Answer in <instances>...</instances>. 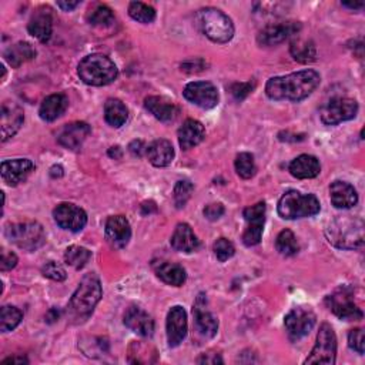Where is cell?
Listing matches in <instances>:
<instances>
[{"label":"cell","mask_w":365,"mask_h":365,"mask_svg":"<svg viewBox=\"0 0 365 365\" xmlns=\"http://www.w3.org/2000/svg\"><path fill=\"white\" fill-rule=\"evenodd\" d=\"M23 320V314L13 306H5L0 311V330L2 332L13 331Z\"/></svg>","instance_id":"cell-36"},{"label":"cell","mask_w":365,"mask_h":365,"mask_svg":"<svg viewBox=\"0 0 365 365\" xmlns=\"http://www.w3.org/2000/svg\"><path fill=\"white\" fill-rule=\"evenodd\" d=\"M315 314L310 307H296L284 318L286 331L291 341H299L310 334L315 325Z\"/></svg>","instance_id":"cell-11"},{"label":"cell","mask_w":365,"mask_h":365,"mask_svg":"<svg viewBox=\"0 0 365 365\" xmlns=\"http://www.w3.org/2000/svg\"><path fill=\"white\" fill-rule=\"evenodd\" d=\"M330 199L335 209H351L358 203V193L347 181L337 180L330 187Z\"/></svg>","instance_id":"cell-25"},{"label":"cell","mask_w":365,"mask_h":365,"mask_svg":"<svg viewBox=\"0 0 365 365\" xmlns=\"http://www.w3.org/2000/svg\"><path fill=\"white\" fill-rule=\"evenodd\" d=\"M67 106H69V100L62 93L50 95L40 105V109H39L40 119L45 122H54L66 112Z\"/></svg>","instance_id":"cell-31"},{"label":"cell","mask_w":365,"mask_h":365,"mask_svg":"<svg viewBox=\"0 0 365 365\" xmlns=\"http://www.w3.org/2000/svg\"><path fill=\"white\" fill-rule=\"evenodd\" d=\"M80 80L88 86L102 87L113 83L119 76V69L115 62L100 53L86 56L77 67Z\"/></svg>","instance_id":"cell-4"},{"label":"cell","mask_w":365,"mask_h":365,"mask_svg":"<svg viewBox=\"0 0 365 365\" xmlns=\"http://www.w3.org/2000/svg\"><path fill=\"white\" fill-rule=\"evenodd\" d=\"M154 271H156V276L168 286L180 287L187 280L186 270L174 262H167V261L158 262L157 265H154Z\"/></svg>","instance_id":"cell-29"},{"label":"cell","mask_w":365,"mask_h":365,"mask_svg":"<svg viewBox=\"0 0 365 365\" xmlns=\"http://www.w3.org/2000/svg\"><path fill=\"white\" fill-rule=\"evenodd\" d=\"M328 310L340 320L357 321L362 318L361 308L354 303V291L349 287H341L325 299Z\"/></svg>","instance_id":"cell-9"},{"label":"cell","mask_w":365,"mask_h":365,"mask_svg":"<svg viewBox=\"0 0 365 365\" xmlns=\"http://www.w3.org/2000/svg\"><path fill=\"white\" fill-rule=\"evenodd\" d=\"M46 318H47V321H49V323H53V321L59 320V313L56 311V308H52V310L47 313Z\"/></svg>","instance_id":"cell-56"},{"label":"cell","mask_w":365,"mask_h":365,"mask_svg":"<svg viewBox=\"0 0 365 365\" xmlns=\"http://www.w3.org/2000/svg\"><path fill=\"white\" fill-rule=\"evenodd\" d=\"M146 154L154 167H167L174 160L173 144L166 139L154 140L147 147Z\"/></svg>","instance_id":"cell-30"},{"label":"cell","mask_w":365,"mask_h":365,"mask_svg":"<svg viewBox=\"0 0 365 365\" xmlns=\"http://www.w3.org/2000/svg\"><path fill=\"white\" fill-rule=\"evenodd\" d=\"M348 345L355 352L364 354V351H365V338H364V330L362 328H355V330L349 331V334H348Z\"/></svg>","instance_id":"cell-45"},{"label":"cell","mask_w":365,"mask_h":365,"mask_svg":"<svg viewBox=\"0 0 365 365\" xmlns=\"http://www.w3.org/2000/svg\"><path fill=\"white\" fill-rule=\"evenodd\" d=\"M195 186L193 182L189 180H180L177 181V185L174 186V192H173V199H174V204L177 209H182L187 202L190 200L192 195H193Z\"/></svg>","instance_id":"cell-40"},{"label":"cell","mask_w":365,"mask_h":365,"mask_svg":"<svg viewBox=\"0 0 365 365\" xmlns=\"http://www.w3.org/2000/svg\"><path fill=\"white\" fill-rule=\"evenodd\" d=\"M5 236L13 244L25 251H36L45 241V230L37 221H23L11 224L5 230Z\"/></svg>","instance_id":"cell-7"},{"label":"cell","mask_w":365,"mask_h":365,"mask_svg":"<svg viewBox=\"0 0 365 365\" xmlns=\"http://www.w3.org/2000/svg\"><path fill=\"white\" fill-rule=\"evenodd\" d=\"M0 126H2V141L12 139L23 126L25 113L21 106L13 102L2 103V113H0Z\"/></svg>","instance_id":"cell-18"},{"label":"cell","mask_w":365,"mask_h":365,"mask_svg":"<svg viewBox=\"0 0 365 365\" xmlns=\"http://www.w3.org/2000/svg\"><path fill=\"white\" fill-rule=\"evenodd\" d=\"M50 175L52 177H62L63 175V167L62 166H53L50 168Z\"/></svg>","instance_id":"cell-55"},{"label":"cell","mask_w":365,"mask_h":365,"mask_svg":"<svg viewBox=\"0 0 365 365\" xmlns=\"http://www.w3.org/2000/svg\"><path fill=\"white\" fill-rule=\"evenodd\" d=\"M290 52H291V56L300 63H311L317 57V49L311 40H303V39L294 40L290 46Z\"/></svg>","instance_id":"cell-34"},{"label":"cell","mask_w":365,"mask_h":365,"mask_svg":"<svg viewBox=\"0 0 365 365\" xmlns=\"http://www.w3.org/2000/svg\"><path fill=\"white\" fill-rule=\"evenodd\" d=\"M79 5H80L79 0H76V2H57V8H60L63 12H71Z\"/></svg>","instance_id":"cell-52"},{"label":"cell","mask_w":365,"mask_h":365,"mask_svg":"<svg viewBox=\"0 0 365 365\" xmlns=\"http://www.w3.org/2000/svg\"><path fill=\"white\" fill-rule=\"evenodd\" d=\"M129 151L133 154V156H137V157H141L146 151H147V147L144 146V143L141 140H134L130 143L129 146Z\"/></svg>","instance_id":"cell-50"},{"label":"cell","mask_w":365,"mask_h":365,"mask_svg":"<svg viewBox=\"0 0 365 365\" xmlns=\"http://www.w3.org/2000/svg\"><path fill=\"white\" fill-rule=\"evenodd\" d=\"M182 95L190 103L204 110L214 109L220 100L217 87L210 81H192L186 86Z\"/></svg>","instance_id":"cell-12"},{"label":"cell","mask_w":365,"mask_h":365,"mask_svg":"<svg viewBox=\"0 0 365 365\" xmlns=\"http://www.w3.org/2000/svg\"><path fill=\"white\" fill-rule=\"evenodd\" d=\"M90 133H91V129L87 123L74 122V123L66 124L60 130V133L57 136V141L60 146H63L69 150H79Z\"/></svg>","instance_id":"cell-21"},{"label":"cell","mask_w":365,"mask_h":365,"mask_svg":"<svg viewBox=\"0 0 365 365\" xmlns=\"http://www.w3.org/2000/svg\"><path fill=\"white\" fill-rule=\"evenodd\" d=\"M213 251H214V255L217 257V260L224 262L236 254V247L228 238L221 237L213 244Z\"/></svg>","instance_id":"cell-42"},{"label":"cell","mask_w":365,"mask_h":365,"mask_svg":"<svg viewBox=\"0 0 365 365\" xmlns=\"http://www.w3.org/2000/svg\"><path fill=\"white\" fill-rule=\"evenodd\" d=\"M289 170L293 177L299 180H307V178H314L320 174L321 164L317 157L310 154H301L290 163Z\"/></svg>","instance_id":"cell-28"},{"label":"cell","mask_w":365,"mask_h":365,"mask_svg":"<svg viewBox=\"0 0 365 365\" xmlns=\"http://www.w3.org/2000/svg\"><path fill=\"white\" fill-rule=\"evenodd\" d=\"M103 289L99 277L95 272L86 274L73 293L69 311L76 320H86L95 311L96 306L102 300Z\"/></svg>","instance_id":"cell-2"},{"label":"cell","mask_w":365,"mask_h":365,"mask_svg":"<svg viewBox=\"0 0 365 365\" xmlns=\"http://www.w3.org/2000/svg\"><path fill=\"white\" fill-rule=\"evenodd\" d=\"M29 33L42 43H47L53 33V16L49 8H39L28 25Z\"/></svg>","instance_id":"cell-23"},{"label":"cell","mask_w":365,"mask_h":365,"mask_svg":"<svg viewBox=\"0 0 365 365\" xmlns=\"http://www.w3.org/2000/svg\"><path fill=\"white\" fill-rule=\"evenodd\" d=\"M265 203L260 202L254 206H250L244 210L243 216L247 221V228L243 234V243L247 247H254L260 244L262 231H264V223H265Z\"/></svg>","instance_id":"cell-13"},{"label":"cell","mask_w":365,"mask_h":365,"mask_svg":"<svg viewBox=\"0 0 365 365\" xmlns=\"http://www.w3.org/2000/svg\"><path fill=\"white\" fill-rule=\"evenodd\" d=\"M177 137H178V144L182 150H190L199 146L204 140L206 129L199 120L187 119L178 129Z\"/></svg>","instance_id":"cell-24"},{"label":"cell","mask_w":365,"mask_h":365,"mask_svg":"<svg viewBox=\"0 0 365 365\" xmlns=\"http://www.w3.org/2000/svg\"><path fill=\"white\" fill-rule=\"evenodd\" d=\"M320 83L321 76L313 69H306L286 76L271 77L265 84V95L268 99L277 102H301L313 95Z\"/></svg>","instance_id":"cell-1"},{"label":"cell","mask_w":365,"mask_h":365,"mask_svg":"<svg viewBox=\"0 0 365 365\" xmlns=\"http://www.w3.org/2000/svg\"><path fill=\"white\" fill-rule=\"evenodd\" d=\"M195 330L200 338H213L219 330V321L213 313L207 308V296L199 294L193 306Z\"/></svg>","instance_id":"cell-14"},{"label":"cell","mask_w":365,"mask_h":365,"mask_svg":"<svg viewBox=\"0 0 365 365\" xmlns=\"http://www.w3.org/2000/svg\"><path fill=\"white\" fill-rule=\"evenodd\" d=\"M197 25L214 43H227L234 36L233 21L220 9L206 8L197 12Z\"/></svg>","instance_id":"cell-5"},{"label":"cell","mask_w":365,"mask_h":365,"mask_svg":"<svg viewBox=\"0 0 365 365\" xmlns=\"http://www.w3.org/2000/svg\"><path fill=\"white\" fill-rule=\"evenodd\" d=\"M197 364H224V361L219 352L209 351L197 358Z\"/></svg>","instance_id":"cell-49"},{"label":"cell","mask_w":365,"mask_h":365,"mask_svg":"<svg viewBox=\"0 0 365 365\" xmlns=\"http://www.w3.org/2000/svg\"><path fill=\"white\" fill-rule=\"evenodd\" d=\"M144 108L160 122L170 123L178 115V108L174 102L163 96H150L144 100Z\"/></svg>","instance_id":"cell-27"},{"label":"cell","mask_w":365,"mask_h":365,"mask_svg":"<svg viewBox=\"0 0 365 365\" xmlns=\"http://www.w3.org/2000/svg\"><path fill=\"white\" fill-rule=\"evenodd\" d=\"M42 272L43 276L53 280V282H64L67 277L66 270L57 264L56 261H49L42 267Z\"/></svg>","instance_id":"cell-43"},{"label":"cell","mask_w":365,"mask_h":365,"mask_svg":"<svg viewBox=\"0 0 365 365\" xmlns=\"http://www.w3.org/2000/svg\"><path fill=\"white\" fill-rule=\"evenodd\" d=\"M156 210H157V207H156V203H153V202H146V203L141 204V214L143 216H147V214H150Z\"/></svg>","instance_id":"cell-53"},{"label":"cell","mask_w":365,"mask_h":365,"mask_svg":"<svg viewBox=\"0 0 365 365\" xmlns=\"http://www.w3.org/2000/svg\"><path fill=\"white\" fill-rule=\"evenodd\" d=\"M203 214H204V217L207 220L216 221V220H219L224 214V206L221 203H212V204L206 206Z\"/></svg>","instance_id":"cell-47"},{"label":"cell","mask_w":365,"mask_h":365,"mask_svg":"<svg viewBox=\"0 0 365 365\" xmlns=\"http://www.w3.org/2000/svg\"><path fill=\"white\" fill-rule=\"evenodd\" d=\"M207 67V63L203 59H193L187 60L181 64V70L187 73H199Z\"/></svg>","instance_id":"cell-48"},{"label":"cell","mask_w":365,"mask_h":365,"mask_svg":"<svg viewBox=\"0 0 365 365\" xmlns=\"http://www.w3.org/2000/svg\"><path fill=\"white\" fill-rule=\"evenodd\" d=\"M234 167H236L237 174H238L241 178H244V180H248V178L254 177V174H255V171H257L255 161H254V156H253L251 153H240V154L236 157Z\"/></svg>","instance_id":"cell-41"},{"label":"cell","mask_w":365,"mask_h":365,"mask_svg":"<svg viewBox=\"0 0 365 365\" xmlns=\"http://www.w3.org/2000/svg\"><path fill=\"white\" fill-rule=\"evenodd\" d=\"M36 57V49L28 42H19L5 52V59L12 67H19Z\"/></svg>","instance_id":"cell-32"},{"label":"cell","mask_w":365,"mask_h":365,"mask_svg":"<svg viewBox=\"0 0 365 365\" xmlns=\"http://www.w3.org/2000/svg\"><path fill=\"white\" fill-rule=\"evenodd\" d=\"M124 325L140 337L150 338L154 332L153 318L140 307L132 306L124 313Z\"/></svg>","instance_id":"cell-22"},{"label":"cell","mask_w":365,"mask_h":365,"mask_svg":"<svg viewBox=\"0 0 365 365\" xmlns=\"http://www.w3.org/2000/svg\"><path fill=\"white\" fill-rule=\"evenodd\" d=\"M106 238L115 248H124L132 238V227L124 216H112L106 221Z\"/></svg>","instance_id":"cell-20"},{"label":"cell","mask_w":365,"mask_h":365,"mask_svg":"<svg viewBox=\"0 0 365 365\" xmlns=\"http://www.w3.org/2000/svg\"><path fill=\"white\" fill-rule=\"evenodd\" d=\"M105 119L115 129L122 127L129 119V110L119 99H109L105 105Z\"/></svg>","instance_id":"cell-33"},{"label":"cell","mask_w":365,"mask_h":365,"mask_svg":"<svg viewBox=\"0 0 365 365\" xmlns=\"http://www.w3.org/2000/svg\"><path fill=\"white\" fill-rule=\"evenodd\" d=\"M2 364H29V359L23 355H15V357H9V358H5L2 361Z\"/></svg>","instance_id":"cell-51"},{"label":"cell","mask_w":365,"mask_h":365,"mask_svg":"<svg viewBox=\"0 0 365 365\" xmlns=\"http://www.w3.org/2000/svg\"><path fill=\"white\" fill-rule=\"evenodd\" d=\"M255 87V83L254 81H247V83H233L230 86V93L233 95V98L237 100V102H241L244 100L251 91L254 90Z\"/></svg>","instance_id":"cell-44"},{"label":"cell","mask_w":365,"mask_h":365,"mask_svg":"<svg viewBox=\"0 0 365 365\" xmlns=\"http://www.w3.org/2000/svg\"><path fill=\"white\" fill-rule=\"evenodd\" d=\"M33 170H35V164L29 158L5 160L2 163V167H0L5 182L11 187L19 186L21 182H23L30 175Z\"/></svg>","instance_id":"cell-19"},{"label":"cell","mask_w":365,"mask_h":365,"mask_svg":"<svg viewBox=\"0 0 365 365\" xmlns=\"http://www.w3.org/2000/svg\"><path fill=\"white\" fill-rule=\"evenodd\" d=\"M167 341L171 348L178 347L187 337L189 323L187 313L181 306H174L167 314Z\"/></svg>","instance_id":"cell-17"},{"label":"cell","mask_w":365,"mask_h":365,"mask_svg":"<svg viewBox=\"0 0 365 365\" xmlns=\"http://www.w3.org/2000/svg\"><path fill=\"white\" fill-rule=\"evenodd\" d=\"M18 265V255L6 248H2L0 253V270L9 271Z\"/></svg>","instance_id":"cell-46"},{"label":"cell","mask_w":365,"mask_h":365,"mask_svg":"<svg viewBox=\"0 0 365 365\" xmlns=\"http://www.w3.org/2000/svg\"><path fill=\"white\" fill-rule=\"evenodd\" d=\"M328 241L342 250H355L364 244V221L359 217L341 216L325 230Z\"/></svg>","instance_id":"cell-3"},{"label":"cell","mask_w":365,"mask_h":365,"mask_svg":"<svg viewBox=\"0 0 365 365\" xmlns=\"http://www.w3.org/2000/svg\"><path fill=\"white\" fill-rule=\"evenodd\" d=\"M337 357V337L332 327L327 323L321 324L320 331L317 334L315 345L306 359V364H324L332 365L335 364Z\"/></svg>","instance_id":"cell-8"},{"label":"cell","mask_w":365,"mask_h":365,"mask_svg":"<svg viewBox=\"0 0 365 365\" xmlns=\"http://www.w3.org/2000/svg\"><path fill=\"white\" fill-rule=\"evenodd\" d=\"M344 8H348L351 11H362L364 9V4L362 2H342Z\"/></svg>","instance_id":"cell-54"},{"label":"cell","mask_w":365,"mask_h":365,"mask_svg":"<svg viewBox=\"0 0 365 365\" xmlns=\"http://www.w3.org/2000/svg\"><path fill=\"white\" fill-rule=\"evenodd\" d=\"M276 248L277 251L284 255V257H291V255H296L300 250V245H299V241H297V237L294 236V233L291 230H283L279 236H277V240H276Z\"/></svg>","instance_id":"cell-35"},{"label":"cell","mask_w":365,"mask_h":365,"mask_svg":"<svg viewBox=\"0 0 365 365\" xmlns=\"http://www.w3.org/2000/svg\"><path fill=\"white\" fill-rule=\"evenodd\" d=\"M54 221L63 230L77 233L87 224V214L83 209L73 203H62L53 210Z\"/></svg>","instance_id":"cell-15"},{"label":"cell","mask_w":365,"mask_h":365,"mask_svg":"<svg viewBox=\"0 0 365 365\" xmlns=\"http://www.w3.org/2000/svg\"><path fill=\"white\" fill-rule=\"evenodd\" d=\"M129 15L133 21L139 22V23H144L149 25L151 22H154L156 19V11L154 8L141 4V2H132L129 5Z\"/></svg>","instance_id":"cell-39"},{"label":"cell","mask_w":365,"mask_h":365,"mask_svg":"<svg viewBox=\"0 0 365 365\" xmlns=\"http://www.w3.org/2000/svg\"><path fill=\"white\" fill-rule=\"evenodd\" d=\"M301 30V25L299 22H282L271 23L260 30L257 36V42L261 46H277L291 36L297 35Z\"/></svg>","instance_id":"cell-16"},{"label":"cell","mask_w":365,"mask_h":365,"mask_svg":"<svg viewBox=\"0 0 365 365\" xmlns=\"http://www.w3.org/2000/svg\"><path fill=\"white\" fill-rule=\"evenodd\" d=\"M109 154H110L112 157H115V158H120V157H122V150H120L119 146H116V147H112V149L109 150Z\"/></svg>","instance_id":"cell-57"},{"label":"cell","mask_w":365,"mask_h":365,"mask_svg":"<svg viewBox=\"0 0 365 365\" xmlns=\"http://www.w3.org/2000/svg\"><path fill=\"white\" fill-rule=\"evenodd\" d=\"M358 103L349 98H334L321 109V122L327 126H337L342 122L355 119Z\"/></svg>","instance_id":"cell-10"},{"label":"cell","mask_w":365,"mask_h":365,"mask_svg":"<svg viewBox=\"0 0 365 365\" xmlns=\"http://www.w3.org/2000/svg\"><path fill=\"white\" fill-rule=\"evenodd\" d=\"M91 258V251H88L84 247L80 245H70L66 253H64V261L66 264H69L70 267L80 270L83 268L88 260Z\"/></svg>","instance_id":"cell-37"},{"label":"cell","mask_w":365,"mask_h":365,"mask_svg":"<svg viewBox=\"0 0 365 365\" xmlns=\"http://www.w3.org/2000/svg\"><path fill=\"white\" fill-rule=\"evenodd\" d=\"M171 247L180 253H193L200 247V241L187 223L177 224L171 236Z\"/></svg>","instance_id":"cell-26"},{"label":"cell","mask_w":365,"mask_h":365,"mask_svg":"<svg viewBox=\"0 0 365 365\" xmlns=\"http://www.w3.org/2000/svg\"><path fill=\"white\" fill-rule=\"evenodd\" d=\"M88 23L96 28H109L115 23V15L106 5H98L88 15Z\"/></svg>","instance_id":"cell-38"},{"label":"cell","mask_w":365,"mask_h":365,"mask_svg":"<svg viewBox=\"0 0 365 365\" xmlns=\"http://www.w3.org/2000/svg\"><path fill=\"white\" fill-rule=\"evenodd\" d=\"M277 210L280 217L286 220H297L317 216L321 210V204L314 195H303L297 190H290L280 199Z\"/></svg>","instance_id":"cell-6"}]
</instances>
